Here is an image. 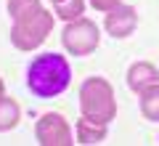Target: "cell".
<instances>
[{
    "mask_svg": "<svg viewBox=\"0 0 159 146\" xmlns=\"http://www.w3.org/2000/svg\"><path fill=\"white\" fill-rule=\"evenodd\" d=\"M8 13L13 19L11 43L16 51L40 48L53 29V13L43 8L40 0H8Z\"/></svg>",
    "mask_w": 159,
    "mask_h": 146,
    "instance_id": "1",
    "label": "cell"
},
{
    "mask_svg": "<svg viewBox=\"0 0 159 146\" xmlns=\"http://www.w3.org/2000/svg\"><path fill=\"white\" fill-rule=\"evenodd\" d=\"M85 11V0H53V13L64 21H74Z\"/></svg>",
    "mask_w": 159,
    "mask_h": 146,
    "instance_id": "11",
    "label": "cell"
},
{
    "mask_svg": "<svg viewBox=\"0 0 159 146\" xmlns=\"http://www.w3.org/2000/svg\"><path fill=\"white\" fill-rule=\"evenodd\" d=\"M72 82V67L61 53H43L34 56L27 69V88L37 98H53L64 93Z\"/></svg>",
    "mask_w": 159,
    "mask_h": 146,
    "instance_id": "2",
    "label": "cell"
},
{
    "mask_svg": "<svg viewBox=\"0 0 159 146\" xmlns=\"http://www.w3.org/2000/svg\"><path fill=\"white\" fill-rule=\"evenodd\" d=\"M141 112L146 120H154V122L159 120V82L148 85L141 93Z\"/></svg>",
    "mask_w": 159,
    "mask_h": 146,
    "instance_id": "10",
    "label": "cell"
},
{
    "mask_svg": "<svg viewBox=\"0 0 159 146\" xmlns=\"http://www.w3.org/2000/svg\"><path fill=\"white\" fill-rule=\"evenodd\" d=\"M119 3H122V0H90V6L96 8V11H111Z\"/></svg>",
    "mask_w": 159,
    "mask_h": 146,
    "instance_id": "12",
    "label": "cell"
},
{
    "mask_svg": "<svg viewBox=\"0 0 159 146\" xmlns=\"http://www.w3.org/2000/svg\"><path fill=\"white\" fill-rule=\"evenodd\" d=\"M21 120V109L19 104L13 101L11 96H0V133H6V130H13Z\"/></svg>",
    "mask_w": 159,
    "mask_h": 146,
    "instance_id": "9",
    "label": "cell"
},
{
    "mask_svg": "<svg viewBox=\"0 0 159 146\" xmlns=\"http://www.w3.org/2000/svg\"><path fill=\"white\" fill-rule=\"evenodd\" d=\"M98 40H101L98 24L90 21V19H82V16L74 19V21H69L66 29H64V35H61L64 48H66L72 56H88L90 51L98 48Z\"/></svg>",
    "mask_w": 159,
    "mask_h": 146,
    "instance_id": "4",
    "label": "cell"
},
{
    "mask_svg": "<svg viewBox=\"0 0 159 146\" xmlns=\"http://www.w3.org/2000/svg\"><path fill=\"white\" fill-rule=\"evenodd\" d=\"M51 3H53V0H51Z\"/></svg>",
    "mask_w": 159,
    "mask_h": 146,
    "instance_id": "14",
    "label": "cell"
},
{
    "mask_svg": "<svg viewBox=\"0 0 159 146\" xmlns=\"http://www.w3.org/2000/svg\"><path fill=\"white\" fill-rule=\"evenodd\" d=\"M103 27L111 37H127L133 29L138 27V13L133 6H117L111 11H106V19H103Z\"/></svg>",
    "mask_w": 159,
    "mask_h": 146,
    "instance_id": "6",
    "label": "cell"
},
{
    "mask_svg": "<svg viewBox=\"0 0 159 146\" xmlns=\"http://www.w3.org/2000/svg\"><path fill=\"white\" fill-rule=\"evenodd\" d=\"M80 109H82V117L109 125L117 117V101H114L111 82L103 77H88L80 88Z\"/></svg>",
    "mask_w": 159,
    "mask_h": 146,
    "instance_id": "3",
    "label": "cell"
},
{
    "mask_svg": "<svg viewBox=\"0 0 159 146\" xmlns=\"http://www.w3.org/2000/svg\"><path fill=\"white\" fill-rule=\"evenodd\" d=\"M34 135H37V144H43V146H69L72 144L69 122L58 112L43 114L37 120V125H34Z\"/></svg>",
    "mask_w": 159,
    "mask_h": 146,
    "instance_id": "5",
    "label": "cell"
},
{
    "mask_svg": "<svg viewBox=\"0 0 159 146\" xmlns=\"http://www.w3.org/2000/svg\"><path fill=\"white\" fill-rule=\"evenodd\" d=\"M106 138V125L96 122L90 117H82L77 122V141L80 144H101Z\"/></svg>",
    "mask_w": 159,
    "mask_h": 146,
    "instance_id": "8",
    "label": "cell"
},
{
    "mask_svg": "<svg viewBox=\"0 0 159 146\" xmlns=\"http://www.w3.org/2000/svg\"><path fill=\"white\" fill-rule=\"evenodd\" d=\"M157 82H159V72H157V67L148 64V61H138V64H133V67L127 69V85H130L135 93H143L148 85H157Z\"/></svg>",
    "mask_w": 159,
    "mask_h": 146,
    "instance_id": "7",
    "label": "cell"
},
{
    "mask_svg": "<svg viewBox=\"0 0 159 146\" xmlns=\"http://www.w3.org/2000/svg\"><path fill=\"white\" fill-rule=\"evenodd\" d=\"M3 93H6V85H3V80H0V96H3Z\"/></svg>",
    "mask_w": 159,
    "mask_h": 146,
    "instance_id": "13",
    "label": "cell"
}]
</instances>
